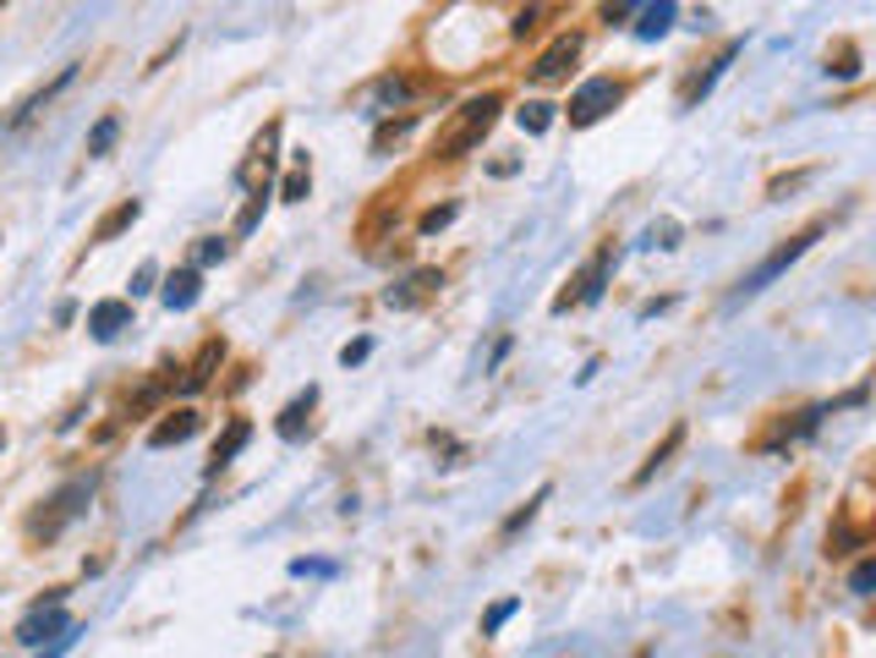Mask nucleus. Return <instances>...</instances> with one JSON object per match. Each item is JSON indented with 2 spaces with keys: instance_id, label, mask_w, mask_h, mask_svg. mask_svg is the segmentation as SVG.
Returning <instances> with one entry per match:
<instances>
[{
  "instance_id": "obj_1",
  "label": "nucleus",
  "mask_w": 876,
  "mask_h": 658,
  "mask_svg": "<svg viewBox=\"0 0 876 658\" xmlns=\"http://www.w3.org/2000/svg\"><path fill=\"white\" fill-rule=\"evenodd\" d=\"M827 225H833V220H811V225H805V231H794V236H789L783 247H772V253H767V258H761V264H756V269H750V275H745V280H739V286L729 291V308L750 303V297H756V291H767V286H772V280H778V275H783L789 264H800V258H805V253L816 247V236H822Z\"/></svg>"
},
{
  "instance_id": "obj_2",
  "label": "nucleus",
  "mask_w": 876,
  "mask_h": 658,
  "mask_svg": "<svg viewBox=\"0 0 876 658\" xmlns=\"http://www.w3.org/2000/svg\"><path fill=\"white\" fill-rule=\"evenodd\" d=\"M499 110H504V99H499V94H477V99H466V105L455 110V121L444 127V138H438V155H444V160H460V155H471V149L488 138V127L499 121Z\"/></svg>"
},
{
  "instance_id": "obj_3",
  "label": "nucleus",
  "mask_w": 876,
  "mask_h": 658,
  "mask_svg": "<svg viewBox=\"0 0 876 658\" xmlns=\"http://www.w3.org/2000/svg\"><path fill=\"white\" fill-rule=\"evenodd\" d=\"M88 499H94V478H72L66 489H55L50 499H44V510L28 521V532L33 538H44V543H55L83 510H88Z\"/></svg>"
},
{
  "instance_id": "obj_4",
  "label": "nucleus",
  "mask_w": 876,
  "mask_h": 658,
  "mask_svg": "<svg viewBox=\"0 0 876 658\" xmlns=\"http://www.w3.org/2000/svg\"><path fill=\"white\" fill-rule=\"evenodd\" d=\"M66 632H77V620L61 609V593H50L44 604H33V609L22 615L17 643H22V648H44V643H55V637H66Z\"/></svg>"
},
{
  "instance_id": "obj_5",
  "label": "nucleus",
  "mask_w": 876,
  "mask_h": 658,
  "mask_svg": "<svg viewBox=\"0 0 876 658\" xmlns=\"http://www.w3.org/2000/svg\"><path fill=\"white\" fill-rule=\"evenodd\" d=\"M624 99V88L613 83V77H586L581 88L570 94V105H565V116H570V127H597L613 105Z\"/></svg>"
},
{
  "instance_id": "obj_6",
  "label": "nucleus",
  "mask_w": 876,
  "mask_h": 658,
  "mask_svg": "<svg viewBox=\"0 0 876 658\" xmlns=\"http://www.w3.org/2000/svg\"><path fill=\"white\" fill-rule=\"evenodd\" d=\"M275 149H280V121H269V127L253 138L247 160L236 164V181H242L247 192H269V181H275Z\"/></svg>"
},
{
  "instance_id": "obj_7",
  "label": "nucleus",
  "mask_w": 876,
  "mask_h": 658,
  "mask_svg": "<svg viewBox=\"0 0 876 658\" xmlns=\"http://www.w3.org/2000/svg\"><path fill=\"white\" fill-rule=\"evenodd\" d=\"M608 275H613V247H602V253H597V258L586 264L581 275L570 280V291H559V297H554V314H570V308H591V303L602 297Z\"/></svg>"
},
{
  "instance_id": "obj_8",
  "label": "nucleus",
  "mask_w": 876,
  "mask_h": 658,
  "mask_svg": "<svg viewBox=\"0 0 876 658\" xmlns=\"http://www.w3.org/2000/svg\"><path fill=\"white\" fill-rule=\"evenodd\" d=\"M438 286H444V275L438 269H412L406 280H395L389 291H384V303L395 308V314H412V308H423V303H434Z\"/></svg>"
},
{
  "instance_id": "obj_9",
  "label": "nucleus",
  "mask_w": 876,
  "mask_h": 658,
  "mask_svg": "<svg viewBox=\"0 0 876 658\" xmlns=\"http://www.w3.org/2000/svg\"><path fill=\"white\" fill-rule=\"evenodd\" d=\"M576 55H581V33H559V39H554V44L537 55V66H532V83H559V77H570Z\"/></svg>"
},
{
  "instance_id": "obj_10",
  "label": "nucleus",
  "mask_w": 876,
  "mask_h": 658,
  "mask_svg": "<svg viewBox=\"0 0 876 658\" xmlns=\"http://www.w3.org/2000/svg\"><path fill=\"white\" fill-rule=\"evenodd\" d=\"M121 329H132V303H127V297H105V303L88 308V335H94L99 346H110Z\"/></svg>"
},
{
  "instance_id": "obj_11",
  "label": "nucleus",
  "mask_w": 876,
  "mask_h": 658,
  "mask_svg": "<svg viewBox=\"0 0 876 658\" xmlns=\"http://www.w3.org/2000/svg\"><path fill=\"white\" fill-rule=\"evenodd\" d=\"M197 428H203V417H197L192 406H175V412H164V423L148 428V445H153V450H170V445H186Z\"/></svg>"
},
{
  "instance_id": "obj_12",
  "label": "nucleus",
  "mask_w": 876,
  "mask_h": 658,
  "mask_svg": "<svg viewBox=\"0 0 876 658\" xmlns=\"http://www.w3.org/2000/svg\"><path fill=\"white\" fill-rule=\"evenodd\" d=\"M159 297H164L170 314H186V308H197V297H203V275H197V269H175V275H164Z\"/></svg>"
},
{
  "instance_id": "obj_13",
  "label": "nucleus",
  "mask_w": 876,
  "mask_h": 658,
  "mask_svg": "<svg viewBox=\"0 0 876 658\" xmlns=\"http://www.w3.org/2000/svg\"><path fill=\"white\" fill-rule=\"evenodd\" d=\"M138 220H143V203H138V198H121V203H116V209L94 225V236H88V242H94V247H105V242H116L121 231H132Z\"/></svg>"
},
{
  "instance_id": "obj_14",
  "label": "nucleus",
  "mask_w": 876,
  "mask_h": 658,
  "mask_svg": "<svg viewBox=\"0 0 876 658\" xmlns=\"http://www.w3.org/2000/svg\"><path fill=\"white\" fill-rule=\"evenodd\" d=\"M220 362H225V340H220V335H209V340H203V351L192 357V368H186L181 390H186V395H197V390L214 379V368H220Z\"/></svg>"
},
{
  "instance_id": "obj_15",
  "label": "nucleus",
  "mask_w": 876,
  "mask_h": 658,
  "mask_svg": "<svg viewBox=\"0 0 876 658\" xmlns=\"http://www.w3.org/2000/svg\"><path fill=\"white\" fill-rule=\"evenodd\" d=\"M247 439H253V423L247 417H231V428L214 439V456H209V473H220V467H231L242 450H247Z\"/></svg>"
},
{
  "instance_id": "obj_16",
  "label": "nucleus",
  "mask_w": 876,
  "mask_h": 658,
  "mask_svg": "<svg viewBox=\"0 0 876 658\" xmlns=\"http://www.w3.org/2000/svg\"><path fill=\"white\" fill-rule=\"evenodd\" d=\"M312 406H318V390H312V384H307V390H301V395H296L291 406H286V412H280V423H275V434H280V439H286V445H296V439H301V434H307V417H312Z\"/></svg>"
},
{
  "instance_id": "obj_17",
  "label": "nucleus",
  "mask_w": 876,
  "mask_h": 658,
  "mask_svg": "<svg viewBox=\"0 0 876 658\" xmlns=\"http://www.w3.org/2000/svg\"><path fill=\"white\" fill-rule=\"evenodd\" d=\"M72 77H77V66H61V77H55V83H44L39 94H28V99L11 110V121H6V127H28V121H33V116H39V110H44V105H50V99H55V94L72 83Z\"/></svg>"
},
{
  "instance_id": "obj_18",
  "label": "nucleus",
  "mask_w": 876,
  "mask_h": 658,
  "mask_svg": "<svg viewBox=\"0 0 876 658\" xmlns=\"http://www.w3.org/2000/svg\"><path fill=\"white\" fill-rule=\"evenodd\" d=\"M680 445H685V423H674V428L663 434V445H658V450L647 456V467H641V473H635L630 484H635V489H647V484H652V478H658V473H663V467H669L674 456H680Z\"/></svg>"
},
{
  "instance_id": "obj_19",
  "label": "nucleus",
  "mask_w": 876,
  "mask_h": 658,
  "mask_svg": "<svg viewBox=\"0 0 876 658\" xmlns=\"http://www.w3.org/2000/svg\"><path fill=\"white\" fill-rule=\"evenodd\" d=\"M674 0H647L641 6V17H635V39H663L669 28H674Z\"/></svg>"
},
{
  "instance_id": "obj_20",
  "label": "nucleus",
  "mask_w": 876,
  "mask_h": 658,
  "mask_svg": "<svg viewBox=\"0 0 876 658\" xmlns=\"http://www.w3.org/2000/svg\"><path fill=\"white\" fill-rule=\"evenodd\" d=\"M734 55H739V44H724V55H718V61H713L702 77H691V83L680 88V105H696V99H707V94H713V83L724 77V66H729Z\"/></svg>"
},
{
  "instance_id": "obj_21",
  "label": "nucleus",
  "mask_w": 876,
  "mask_h": 658,
  "mask_svg": "<svg viewBox=\"0 0 876 658\" xmlns=\"http://www.w3.org/2000/svg\"><path fill=\"white\" fill-rule=\"evenodd\" d=\"M116 138H121V121H116V116H99L94 132H88V144H83V155H88V160H105V155L116 149Z\"/></svg>"
},
{
  "instance_id": "obj_22",
  "label": "nucleus",
  "mask_w": 876,
  "mask_h": 658,
  "mask_svg": "<svg viewBox=\"0 0 876 658\" xmlns=\"http://www.w3.org/2000/svg\"><path fill=\"white\" fill-rule=\"evenodd\" d=\"M515 121H521V132H532V138H543V132L554 127V105H543V99H532V105H521V110H515Z\"/></svg>"
},
{
  "instance_id": "obj_23",
  "label": "nucleus",
  "mask_w": 876,
  "mask_h": 658,
  "mask_svg": "<svg viewBox=\"0 0 876 658\" xmlns=\"http://www.w3.org/2000/svg\"><path fill=\"white\" fill-rule=\"evenodd\" d=\"M412 127H417V116H400V121H384V127L373 132V155H389L395 144H406V138H412Z\"/></svg>"
},
{
  "instance_id": "obj_24",
  "label": "nucleus",
  "mask_w": 876,
  "mask_h": 658,
  "mask_svg": "<svg viewBox=\"0 0 876 658\" xmlns=\"http://www.w3.org/2000/svg\"><path fill=\"white\" fill-rule=\"evenodd\" d=\"M548 484H543V489L532 494V499H526V505H521V510H515V516H510V521H504V527H499V538H515V532H521V527H532V516H537V510H543V499H548Z\"/></svg>"
},
{
  "instance_id": "obj_25",
  "label": "nucleus",
  "mask_w": 876,
  "mask_h": 658,
  "mask_svg": "<svg viewBox=\"0 0 876 658\" xmlns=\"http://www.w3.org/2000/svg\"><path fill=\"white\" fill-rule=\"evenodd\" d=\"M412 94H417V88H412L406 77H384V83L373 88V99H378L384 110H389V105H412Z\"/></svg>"
},
{
  "instance_id": "obj_26",
  "label": "nucleus",
  "mask_w": 876,
  "mask_h": 658,
  "mask_svg": "<svg viewBox=\"0 0 876 658\" xmlns=\"http://www.w3.org/2000/svg\"><path fill=\"white\" fill-rule=\"evenodd\" d=\"M269 192H275V187H269ZM269 192H253V198H247V209L236 214V236H253V231H258V220H264V209H269Z\"/></svg>"
},
{
  "instance_id": "obj_27",
  "label": "nucleus",
  "mask_w": 876,
  "mask_h": 658,
  "mask_svg": "<svg viewBox=\"0 0 876 658\" xmlns=\"http://www.w3.org/2000/svg\"><path fill=\"white\" fill-rule=\"evenodd\" d=\"M307 192H312V176H307V164H296L291 176L280 181V203H301Z\"/></svg>"
},
{
  "instance_id": "obj_28",
  "label": "nucleus",
  "mask_w": 876,
  "mask_h": 658,
  "mask_svg": "<svg viewBox=\"0 0 876 658\" xmlns=\"http://www.w3.org/2000/svg\"><path fill=\"white\" fill-rule=\"evenodd\" d=\"M455 214H460V203H438V209H428V214L417 220V231H423V236H434V231H444Z\"/></svg>"
},
{
  "instance_id": "obj_29",
  "label": "nucleus",
  "mask_w": 876,
  "mask_h": 658,
  "mask_svg": "<svg viewBox=\"0 0 876 658\" xmlns=\"http://www.w3.org/2000/svg\"><path fill=\"white\" fill-rule=\"evenodd\" d=\"M827 72H833V77H855V72H861V61H855V44H838V55L827 50Z\"/></svg>"
},
{
  "instance_id": "obj_30",
  "label": "nucleus",
  "mask_w": 876,
  "mask_h": 658,
  "mask_svg": "<svg viewBox=\"0 0 876 658\" xmlns=\"http://www.w3.org/2000/svg\"><path fill=\"white\" fill-rule=\"evenodd\" d=\"M225 258H231V242H225V236H203V242H197V269H203V264H225Z\"/></svg>"
},
{
  "instance_id": "obj_31",
  "label": "nucleus",
  "mask_w": 876,
  "mask_h": 658,
  "mask_svg": "<svg viewBox=\"0 0 876 658\" xmlns=\"http://www.w3.org/2000/svg\"><path fill=\"white\" fill-rule=\"evenodd\" d=\"M850 593H861V598H872V593H876V560H861V565L850 571Z\"/></svg>"
},
{
  "instance_id": "obj_32",
  "label": "nucleus",
  "mask_w": 876,
  "mask_h": 658,
  "mask_svg": "<svg viewBox=\"0 0 876 658\" xmlns=\"http://www.w3.org/2000/svg\"><path fill=\"white\" fill-rule=\"evenodd\" d=\"M647 247H663V253L680 247V225H674V220H658V225L647 231Z\"/></svg>"
},
{
  "instance_id": "obj_33",
  "label": "nucleus",
  "mask_w": 876,
  "mask_h": 658,
  "mask_svg": "<svg viewBox=\"0 0 876 658\" xmlns=\"http://www.w3.org/2000/svg\"><path fill=\"white\" fill-rule=\"evenodd\" d=\"M515 609H521V598H504V604H493V609L482 615V637H493V632H499V626H504Z\"/></svg>"
},
{
  "instance_id": "obj_34",
  "label": "nucleus",
  "mask_w": 876,
  "mask_h": 658,
  "mask_svg": "<svg viewBox=\"0 0 876 658\" xmlns=\"http://www.w3.org/2000/svg\"><path fill=\"white\" fill-rule=\"evenodd\" d=\"M647 0H602V22H630Z\"/></svg>"
},
{
  "instance_id": "obj_35",
  "label": "nucleus",
  "mask_w": 876,
  "mask_h": 658,
  "mask_svg": "<svg viewBox=\"0 0 876 658\" xmlns=\"http://www.w3.org/2000/svg\"><path fill=\"white\" fill-rule=\"evenodd\" d=\"M367 357H373V340H351V346H340V362H345V368H362Z\"/></svg>"
},
{
  "instance_id": "obj_36",
  "label": "nucleus",
  "mask_w": 876,
  "mask_h": 658,
  "mask_svg": "<svg viewBox=\"0 0 876 658\" xmlns=\"http://www.w3.org/2000/svg\"><path fill=\"white\" fill-rule=\"evenodd\" d=\"M811 176H816V170H800V176H778V181L767 187V198H783V192H794V187H805Z\"/></svg>"
},
{
  "instance_id": "obj_37",
  "label": "nucleus",
  "mask_w": 876,
  "mask_h": 658,
  "mask_svg": "<svg viewBox=\"0 0 876 658\" xmlns=\"http://www.w3.org/2000/svg\"><path fill=\"white\" fill-rule=\"evenodd\" d=\"M291 576H334L329 560H291Z\"/></svg>"
},
{
  "instance_id": "obj_38",
  "label": "nucleus",
  "mask_w": 876,
  "mask_h": 658,
  "mask_svg": "<svg viewBox=\"0 0 876 658\" xmlns=\"http://www.w3.org/2000/svg\"><path fill=\"white\" fill-rule=\"evenodd\" d=\"M532 28H537V6H526V11H521V17L510 22V33H515V39H526Z\"/></svg>"
},
{
  "instance_id": "obj_39",
  "label": "nucleus",
  "mask_w": 876,
  "mask_h": 658,
  "mask_svg": "<svg viewBox=\"0 0 876 658\" xmlns=\"http://www.w3.org/2000/svg\"><path fill=\"white\" fill-rule=\"evenodd\" d=\"M153 275H159L153 264H143V269L132 275V297H143V291H153Z\"/></svg>"
},
{
  "instance_id": "obj_40",
  "label": "nucleus",
  "mask_w": 876,
  "mask_h": 658,
  "mask_svg": "<svg viewBox=\"0 0 876 658\" xmlns=\"http://www.w3.org/2000/svg\"><path fill=\"white\" fill-rule=\"evenodd\" d=\"M72 637H77V632H66V637H55V643H50V648H44V654H39V658H66V648H72Z\"/></svg>"
},
{
  "instance_id": "obj_41",
  "label": "nucleus",
  "mask_w": 876,
  "mask_h": 658,
  "mask_svg": "<svg viewBox=\"0 0 876 658\" xmlns=\"http://www.w3.org/2000/svg\"><path fill=\"white\" fill-rule=\"evenodd\" d=\"M0 450H6V428H0Z\"/></svg>"
},
{
  "instance_id": "obj_42",
  "label": "nucleus",
  "mask_w": 876,
  "mask_h": 658,
  "mask_svg": "<svg viewBox=\"0 0 876 658\" xmlns=\"http://www.w3.org/2000/svg\"><path fill=\"white\" fill-rule=\"evenodd\" d=\"M635 658H647V654H635Z\"/></svg>"
}]
</instances>
